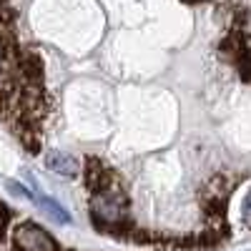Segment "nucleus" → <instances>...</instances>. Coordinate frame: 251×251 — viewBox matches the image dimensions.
<instances>
[{
    "mask_svg": "<svg viewBox=\"0 0 251 251\" xmlns=\"http://www.w3.org/2000/svg\"><path fill=\"white\" fill-rule=\"evenodd\" d=\"M10 244L18 251H60L58 241L35 221H20L10 226Z\"/></svg>",
    "mask_w": 251,
    "mask_h": 251,
    "instance_id": "1",
    "label": "nucleus"
},
{
    "mask_svg": "<svg viewBox=\"0 0 251 251\" xmlns=\"http://www.w3.org/2000/svg\"><path fill=\"white\" fill-rule=\"evenodd\" d=\"M83 183H86L91 194H103L116 186V171L103 158L88 156L86 163H83Z\"/></svg>",
    "mask_w": 251,
    "mask_h": 251,
    "instance_id": "2",
    "label": "nucleus"
},
{
    "mask_svg": "<svg viewBox=\"0 0 251 251\" xmlns=\"http://www.w3.org/2000/svg\"><path fill=\"white\" fill-rule=\"evenodd\" d=\"M46 166L53 174L66 176V178H75L80 174V163L75 161V156L63 153V151H48L46 153Z\"/></svg>",
    "mask_w": 251,
    "mask_h": 251,
    "instance_id": "3",
    "label": "nucleus"
},
{
    "mask_svg": "<svg viewBox=\"0 0 251 251\" xmlns=\"http://www.w3.org/2000/svg\"><path fill=\"white\" fill-rule=\"evenodd\" d=\"M35 203L40 206V208H46V211L55 219V221H63V224H71V214L66 211V208H63L60 203H55L53 199H48V196H38L35 199Z\"/></svg>",
    "mask_w": 251,
    "mask_h": 251,
    "instance_id": "4",
    "label": "nucleus"
},
{
    "mask_svg": "<svg viewBox=\"0 0 251 251\" xmlns=\"http://www.w3.org/2000/svg\"><path fill=\"white\" fill-rule=\"evenodd\" d=\"M234 63H236V71H239V75L246 80V83H251V50L246 48V46H241L234 55Z\"/></svg>",
    "mask_w": 251,
    "mask_h": 251,
    "instance_id": "5",
    "label": "nucleus"
},
{
    "mask_svg": "<svg viewBox=\"0 0 251 251\" xmlns=\"http://www.w3.org/2000/svg\"><path fill=\"white\" fill-rule=\"evenodd\" d=\"M241 221H244V226L246 228H251V191L244 196V201H241Z\"/></svg>",
    "mask_w": 251,
    "mask_h": 251,
    "instance_id": "6",
    "label": "nucleus"
},
{
    "mask_svg": "<svg viewBox=\"0 0 251 251\" xmlns=\"http://www.w3.org/2000/svg\"><path fill=\"white\" fill-rule=\"evenodd\" d=\"M10 73H15V66H13V60L5 55L3 46H0V78H3V75H10Z\"/></svg>",
    "mask_w": 251,
    "mask_h": 251,
    "instance_id": "7",
    "label": "nucleus"
},
{
    "mask_svg": "<svg viewBox=\"0 0 251 251\" xmlns=\"http://www.w3.org/2000/svg\"><path fill=\"white\" fill-rule=\"evenodd\" d=\"M5 186H8V191H10V194H15V196H23V199H33V194L28 191V188H25V186H20V183H15V181H8Z\"/></svg>",
    "mask_w": 251,
    "mask_h": 251,
    "instance_id": "8",
    "label": "nucleus"
},
{
    "mask_svg": "<svg viewBox=\"0 0 251 251\" xmlns=\"http://www.w3.org/2000/svg\"><path fill=\"white\" fill-rule=\"evenodd\" d=\"M183 3H199V0H183Z\"/></svg>",
    "mask_w": 251,
    "mask_h": 251,
    "instance_id": "9",
    "label": "nucleus"
}]
</instances>
